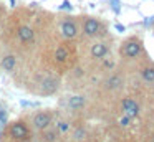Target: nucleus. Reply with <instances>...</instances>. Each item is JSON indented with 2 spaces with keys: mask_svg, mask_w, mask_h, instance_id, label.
<instances>
[{
  "mask_svg": "<svg viewBox=\"0 0 154 142\" xmlns=\"http://www.w3.org/2000/svg\"><path fill=\"white\" fill-rule=\"evenodd\" d=\"M123 111L126 116H129V117H136L137 114H139V106H137L136 101H133V99H124L123 101Z\"/></svg>",
  "mask_w": 154,
  "mask_h": 142,
  "instance_id": "7ed1b4c3",
  "label": "nucleus"
},
{
  "mask_svg": "<svg viewBox=\"0 0 154 142\" xmlns=\"http://www.w3.org/2000/svg\"><path fill=\"white\" fill-rule=\"evenodd\" d=\"M18 38L22 43H32L35 38V33L30 26H20L18 28Z\"/></svg>",
  "mask_w": 154,
  "mask_h": 142,
  "instance_id": "39448f33",
  "label": "nucleus"
},
{
  "mask_svg": "<svg viewBox=\"0 0 154 142\" xmlns=\"http://www.w3.org/2000/svg\"><path fill=\"white\" fill-rule=\"evenodd\" d=\"M8 132H10L12 137L18 139V140L28 139V129H27V125L22 124V122H14V124L10 125V129H8Z\"/></svg>",
  "mask_w": 154,
  "mask_h": 142,
  "instance_id": "f03ea898",
  "label": "nucleus"
},
{
  "mask_svg": "<svg viewBox=\"0 0 154 142\" xmlns=\"http://www.w3.org/2000/svg\"><path fill=\"white\" fill-rule=\"evenodd\" d=\"M106 53H108V48L103 43H96V45L91 46V55H93V58H103Z\"/></svg>",
  "mask_w": 154,
  "mask_h": 142,
  "instance_id": "6e6552de",
  "label": "nucleus"
},
{
  "mask_svg": "<svg viewBox=\"0 0 154 142\" xmlns=\"http://www.w3.org/2000/svg\"><path fill=\"white\" fill-rule=\"evenodd\" d=\"M100 32V22L94 18H88L86 22H85V33H86L88 36H93L96 35V33Z\"/></svg>",
  "mask_w": 154,
  "mask_h": 142,
  "instance_id": "0eeeda50",
  "label": "nucleus"
},
{
  "mask_svg": "<svg viewBox=\"0 0 154 142\" xmlns=\"http://www.w3.org/2000/svg\"><path fill=\"white\" fill-rule=\"evenodd\" d=\"M68 106H70L71 109L83 107V106H85V98H83V96H73V98L68 101Z\"/></svg>",
  "mask_w": 154,
  "mask_h": 142,
  "instance_id": "9b49d317",
  "label": "nucleus"
},
{
  "mask_svg": "<svg viewBox=\"0 0 154 142\" xmlns=\"http://www.w3.org/2000/svg\"><path fill=\"white\" fill-rule=\"evenodd\" d=\"M53 132H48V134H47V140H53Z\"/></svg>",
  "mask_w": 154,
  "mask_h": 142,
  "instance_id": "f3484780",
  "label": "nucleus"
},
{
  "mask_svg": "<svg viewBox=\"0 0 154 142\" xmlns=\"http://www.w3.org/2000/svg\"><path fill=\"white\" fill-rule=\"evenodd\" d=\"M57 89V83L53 81V79H47V81L43 83V91L45 92H51Z\"/></svg>",
  "mask_w": 154,
  "mask_h": 142,
  "instance_id": "4468645a",
  "label": "nucleus"
},
{
  "mask_svg": "<svg viewBox=\"0 0 154 142\" xmlns=\"http://www.w3.org/2000/svg\"><path fill=\"white\" fill-rule=\"evenodd\" d=\"M61 35H63L65 38H73V36L76 35V26H75V23L70 22V20H65V22L61 23Z\"/></svg>",
  "mask_w": 154,
  "mask_h": 142,
  "instance_id": "423d86ee",
  "label": "nucleus"
},
{
  "mask_svg": "<svg viewBox=\"0 0 154 142\" xmlns=\"http://www.w3.org/2000/svg\"><path fill=\"white\" fill-rule=\"evenodd\" d=\"M129 119H131L129 116H126V114H124L123 117L119 119V124H121V125H128V124H129Z\"/></svg>",
  "mask_w": 154,
  "mask_h": 142,
  "instance_id": "2eb2a0df",
  "label": "nucleus"
},
{
  "mask_svg": "<svg viewBox=\"0 0 154 142\" xmlns=\"http://www.w3.org/2000/svg\"><path fill=\"white\" fill-rule=\"evenodd\" d=\"M121 53H123L126 58H136L137 55L141 53V43L137 40H128L124 43V46L121 48Z\"/></svg>",
  "mask_w": 154,
  "mask_h": 142,
  "instance_id": "f257e3e1",
  "label": "nucleus"
},
{
  "mask_svg": "<svg viewBox=\"0 0 154 142\" xmlns=\"http://www.w3.org/2000/svg\"><path fill=\"white\" fill-rule=\"evenodd\" d=\"M121 83H123V81H121L119 76H113V78H109L106 81V86L109 89H116V88H119V86H121Z\"/></svg>",
  "mask_w": 154,
  "mask_h": 142,
  "instance_id": "ddd939ff",
  "label": "nucleus"
},
{
  "mask_svg": "<svg viewBox=\"0 0 154 142\" xmlns=\"http://www.w3.org/2000/svg\"><path fill=\"white\" fill-rule=\"evenodd\" d=\"M143 79L146 83H154V68H144L143 69Z\"/></svg>",
  "mask_w": 154,
  "mask_h": 142,
  "instance_id": "f8f14e48",
  "label": "nucleus"
},
{
  "mask_svg": "<svg viewBox=\"0 0 154 142\" xmlns=\"http://www.w3.org/2000/svg\"><path fill=\"white\" fill-rule=\"evenodd\" d=\"M15 65H17V58H15L14 55H7L2 58V68L5 69V71H12V69L15 68Z\"/></svg>",
  "mask_w": 154,
  "mask_h": 142,
  "instance_id": "1a4fd4ad",
  "label": "nucleus"
},
{
  "mask_svg": "<svg viewBox=\"0 0 154 142\" xmlns=\"http://www.w3.org/2000/svg\"><path fill=\"white\" fill-rule=\"evenodd\" d=\"M68 58H70V51H68L65 46H58L57 51H55V59H57L58 63H65Z\"/></svg>",
  "mask_w": 154,
  "mask_h": 142,
  "instance_id": "9d476101",
  "label": "nucleus"
},
{
  "mask_svg": "<svg viewBox=\"0 0 154 142\" xmlns=\"http://www.w3.org/2000/svg\"><path fill=\"white\" fill-rule=\"evenodd\" d=\"M50 122H51V116L48 114V112H38L33 117V124H35V127H38V129L48 127Z\"/></svg>",
  "mask_w": 154,
  "mask_h": 142,
  "instance_id": "20e7f679",
  "label": "nucleus"
},
{
  "mask_svg": "<svg viewBox=\"0 0 154 142\" xmlns=\"http://www.w3.org/2000/svg\"><path fill=\"white\" fill-rule=\"evenodd\" d=\"M60 129H61V131H66V129H68V125L65 124V122H60Z\"/></svg>",
  "mask_w": 154,
  "mask_h": 142,
  "instance_id": "a211bd4d",
  "label": "nucleus"
},
{
  "mask_svg": "<svg viewBox=\"0 0 154 142\" xmlns=\"http://www.w3.org/2000/svg\"><path fill=\"white\" fill-rule=\"evenodd\" d=\"M7 121V114H5V111H0V122H5Z\"/></svg>",
  "mask_w": 154,
  "mask_h": 142,
  "instance_id": "dca6fc26",
  "label": "nucleus"
}]
</instances>
